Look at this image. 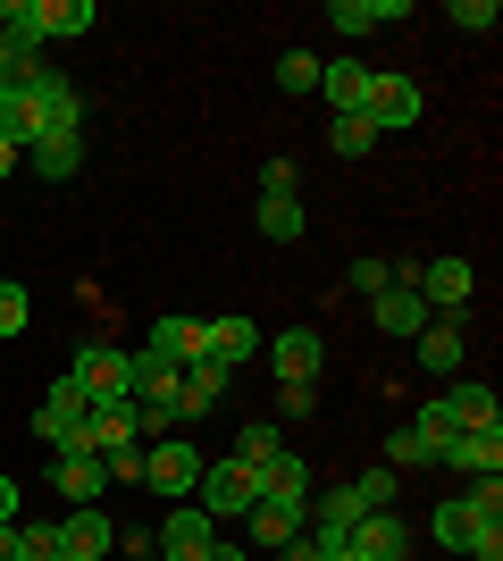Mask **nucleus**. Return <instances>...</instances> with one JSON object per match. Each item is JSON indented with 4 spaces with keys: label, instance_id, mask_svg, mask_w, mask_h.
I'll return each mask as SVG.
<instances>
[{
    "label": "nucleus",
    "instance_id": "obj_25",
    "mask_svg": "<svg viewBox=\"0 0 503 561\" xmlns=\"http://www.w3.org/2000/svg\"><path fill=\"white\" fill-rule=\"evenodd\" d=\"M193 335H202V319H176V310H160V319H151V360H168V369H185L193 360Z\"/></svg>",
    "mask_w": 503,
    "mask_h": 561
},
{
    "label": "nucleus",
    "instance_id": "obj_37",
    "mask_svg": "<svg viewBox=\"0 0 503 561\" xmlns=\"http://www.w3.org/2000/svg\"><path fill=\"white\" fill-rule=\"evenodd\" d=\"M25 319H34L25 285H9V277H0V344H18V335H25Z\"/></svg>",
    "mask_w": 503,
    "mask_h": 561
},
{
    "label": "nucleus",
    "instance_id": "obj_36",
    "mask_svg": "<svg viewBox=\"0 0 503 561\" xmlns=\"http://www.w3.org/2000/svg\"><path fill=\"white\" fill-rule=\"evenodd\" d=\"M101 469H110V486H144V436H135V445H110Z\"/></svg>",
    "mask_w": 503,
    "mask_h": 561
},
{
    "label": "nucleus",
    "instance_id": "obj_6",
    "mask_svg": "<svg viewBox=\"0 0 503 561\" xmlns=\"http://www.w3.org/2000/svg\"><path fill=\"white\" fill-rule=\"evenodd\" d=\"M470 260L461 252H445V260H428V268H420V285H411V294H420V302L436 310V319H461V310H470Z\"/></svg>",
    "mask_w": 503,
    "mask_h": 561
},
{
    "label": "nucleus",
    "instance_id": "obj_22",
    "mask_svg": "<svg viewBox=\"0 0 503 561\" xmlns=\"http://www.w3.org/2000/svg\"><path fill=\"white\" fill-rule=\"evenodd\" d=\"M144 427H135V402H93L84 411V453H110V445H135Z\"/></svg>",
    "mask_w": 503,
    "mask_h": 561
},
{
    "label": "nucleus",
    "instance_id": "obj_10",
    "mask_svg": "<svg viewBox=\"0 0 503 561\" xmlns=\"http://www.w3.org/2000/svg\"><path fill=\"white\" fill-rule=\"evenodd\" d=\"M344 545H353V561H411V528H403V512H361Z\"/></svg>",
    "mask_w": 503,
    "mask_h": 561
},
{
    "label": "nucleus",
    "instance_id": "obj_13",
    "mask_svg": "<svg viewBox=\"0 0 503 561\" xmlns=\"http://www.w3.org/2000/svg\"><path fill=\"white\" fill-rule=\"evenodd\" d=\"M428 319H436V310L420 302V294H411V285H386L378 302H369V328H378V335H395V344H411V335L428 328Z\"/></svg>",
    "mask_w": 503,
    "mask_h": 561
},
{
    "label": "nucleus",
    "instance_id": "obj_29",
    "mask_svg": "<svg viewBox=\"0 0 503 561\" xmlns=\"http://www.w3.org/2000/svg\"><path fill=\"white\" fill-rule=\"evenodd\" d=\"M286 453V427H236V445H227V461H243L252 478H261L268 461Z\"/></svg>",
    "mask_w": 503,
    "mask_h": 561
},
{
    "label": "nucleus",
    "instance_id": "obj_17",
    "mask_svg": "<svg viewBox=\"0 0 503 561\" xmlns=\"http://www.w3.org/2000/svg\"><path fill=\"white\" fill-rule=\"evenodd\" d=\"M411 0H328V25L344 34V43H361V34H378V25H403Z\"/></svg>",
    "mask_w": 503,
    "mask_h": 561
},
{
    "label": "nucleus",
    "instance_id": "obj_40",
    "mask_svg": "<svg viewBox=\"0 0 503 561\" xmlns=\"http://www.w3.org/2000/svg\"><path fill=\"white\" fill-rule=\"evenodd\" d=\"M277 84H286V93H319V59L311 50H286V59H277Z\"/></svg>",
    "mask_w": 503,
    "mask_h": 561
},
{
    "label": "nucleus",
    "instance_id": "obj_44",
    "mask_svg": "<svg viewBox=\"0 0 503 561\" xmlns=\"http://www.w3.org/2000/svg\"><path fill=\"white\" fill-rule=\"evenodd\" d=\"M0 519H18V478H0Z\"/></svg>",
    "mask_w": 503,
    "mask_h": 561
},
{
    "label": "nucleus",
    "instance_id": "obj_41",
    "mask_svg": "<svg viewBox=\"0 0 503 561\" xmlns=\"http://www.w3.org/2000/svg\"><path fill=\"white\" fill-rule=\"evenodd\" d=\"M386 285H395V268H386L378 252H361V260H353V294H369V302H378Z\"/></svg>",
    "mask_w": 503,
    "mask_h": 561
},
{
    "label": "nucleus",
    "instance_id": "obj_30",
    "mask_svg": "<svg viewBox=\"0 0 503 561\" xmlns=\"http://www.w3.org/2000/svg\"><path fill=\"white\" fill-rule=\"evenodd\" d=\"M328 151H335V160H369V151H378V126H369V117H335Z\"/></svg>",
    "mask_w": 503,
    "mask_h": 561
},
{
    "label": "nucleus",
    "instance_id": "obj_15",
    "mask_svg": "<svg viewBox=\"0 0 503 561\" xmlns=\"http://www.w3.org/2000/svg\"><path fill=\"white\" fill-rule=\"evenodd\" d=\"M411 344H420V369H428V377H445V386H454V377H461V360H470V344H461V319H428V328L411 335Z\"/></svg>",
    "mask_w": 503,
    "mask_h": 561
},
{
    "label": "nucleus",
    "instance_id": "obj_9",
    "mask_svg": "<svg viewBox=\"0 0 503 561\" xmlns=\"http://www.w3.org/2000/svg\"><path fill=\"white\" fill-rule=\"evenodd\" d=\"M369 126H378V135H403V126H420V84H411V76H369Z\"/></svg>",
    "mask_w": 503,
    "mask_h": 561
},
{
    "label": "nucleus",
    "instance_id": "obj_3",
    "mask_svg": "<svg viewBox=\"0 0 503 561\" xmlns=\"http://www.w3.org/2000/svg\"><path fill=\"white\" fill-rule=\"evenodd\" d=\"M84 411H93V394H84L76 377H59L43 394V411H34V436H43L50 453H84Z\"/></svg>",
    "mask_w": 503,
    "mask_h": 561
},
{
    "label": "nucleus",
    "instance_id": "obj_5",
    "mask_svg": "<svg viewBox=\"0 0 503 561\" xmlns=\"http://www.w3.org/2000/svg\"><path fill=\"white\" fill-rule=\"evenodd\" d=\"M193 478H202V445H193V436H160V445H144V486L151 494H193Z\"/></svg>",
    "mask_w": 503,
    "mask_h": 561
},
{
    "label": "nucleus",
    "instance_id": "obj_49",
    "mask_svg": "<svg viewBox=\"0 0 503 561\" xmlns=\"http://www.w3.org/2000/svg\"><path fill=\"white\" fill-rule=\"evenodd\" d=\"M151 561H160V553H151Z\"/></svg>",
    "mask_w": 503,
    "mask_h": 561
},
{
    "label": "nucleus",
    "instance_id": "obj_2",
    "mask_svg": "<svg viewBox=\"0 0 503 561\" xmlns=\"http://www.w3.org/2000/svg\"><path fill=\"white\" fill-rule=\"evenodd\" d=\"M193 503H202L210 519H243L252 503H261V478H252L243 461H227V453H218V461H202V478H193Z\"/></svg>",
    "mask_w": 503,
    "mask_h": 561
},
{
    "label": "nucleus",
    "instance_id": "obj_42",
    "mask_svg": "<svg viewBox=\"0 0 503 561\" xmlns=\"http://www.w3.org/2000/svg\"><path fill=\"white\" fill-rule=\"evenodd\" d=\"M118 553H126V561H151L160 545H151V528H118Z\"/></svg>",
    "mask_w": 503,
    "mask_h": 561
},
{
    "label": "nucleus",
    "instance_id": "obj_4",
    "mask_svg": "<svg viewBox=\"0 0 503 561\" xmlns=\"http://www.w3.org/2000/svg\"><path fill=\"white\" fill-rule=\"evenodd\" d=\"M151 545H160V561H210V545H218V519L202 512V503H176V512L151 528Z\"/></svg>",
    "mask_w": 503,
    "mask_h": 561
},
{
    "label": "nucleus",
    "instance_id": "obj_16",
    "mask_svg": "<svg viewBox=\"0 0 503 561\" xmlns=\"http://www.w3.org/2000/svg\"><path fill=\"white\" fill-rule=\"evenodd\" d=\"M261 344H268V369H277V377H311V386H319V360H328L319 328H286V335H261Z\"/></svg>",
    "mask_w": 503,
    "mask_h": 561
},
{
    "label": "nucleus",
    "instance_id": "obj_34",
    "mask_svg": "<svg viewBox=\"0 0 503 561\" xmlns=\"http://www.w3.org/2000/svg\"><path fill=\"white\" fill-rule=\"evenodd\" d=\"M261 202H302V168L294 160H261Z\"/></svg>",
    "mask_w": 503,
    "mask_h": 561
},
{
    "label": "nucleus",
    "instance_id": "obj_28",
    "mask_svg": "<svg viewBox=\"0 0 503 561\" xmlns=\"http://www.w3.org/2000/svg\"><path fill=\"white\" fill-rule=\"evenodd\" d=\"M0 142L25 160V142H34V101H25V76L18 84H0Z\"/></svg>",
    "mask_w": 503,
    "mask_h": 561
},
{
    "label": "nucleus",
    "instance_id": "obj_23",
    "mask_svg": "<svg viewBox=\"0 0 503 561\" xmlns=\"http://www.w3.org/2000/svg\"><path fill=\"white\" fill-rule=\"evenodd\" d=\"M243 528H252V545H268V553H277V545H294L302 537V503H252V512H243Z\"/></svg>",
    "mask_w": 503,
    "mask_h": 561
},
{
    "label": "nucleus",
    "instance_id": "obj_27",
    "mask_svg": "<svg viewBox=\"0 0 503 561\" xmlns=\"http://www.w3.org/2000/svg\"><path fill=\"white\" fill-rule=\"evenodd\" d=\"M428 537L445 545V553H470V545H479V519H470V503H461V494H445V503H436Z\"/></svg>",
    "mask_w": 503,
    "mask_h": 561
},
{
    "label": "nucleus",
    "instance_id": "obj_39",
    "mask_svg": "<svg viewBox=\"0 0 503 561\" xmlns=\"http://www.w3.org/2000/svg\"><path fill=\"white\" fill-rule=\"evenodd\" d=\"M277 411H286V420H311V411H319V386H311V377H277Z\"/></svg>",
    "mask_w": 503,
    "mask_h": 561
},
{
    "label": "nucleus",
    "instance_id": "obj_45",
    "mask_svg": "<svg viewBox=\"0 0 503 561\" xmlns=\"http://www.w3.org/2000/svg\"><path fill=\"white\" fill-rule=\"evenodd\" d=\"M0 561H18V519H0Z\"/></svg>",
    "mask_w": 503,
    "mask_h": 561
},
{
    "label": "nucleus",
    "instance_id": "obj_31",
    "mask_svg": "<svg viewBox=\"0 0 503 561\" xmlns=\"http://www.w3.org/2000/svg\"><path fill=\"white\" fill-rule=\"evenodd\" d=\"M386 469H436L428 436H420V427H386Z\"/></svg>",
    "mask_w": 503,
    "mask_h": 561
},
{
    "label": "nucleus",
    "instance_id": "obj_35",
    "mask_svg": "<svg viewBox=\"0 0 503 561\" xmlns=\"http://www.w3.org/2000/svg\"><path fill=\"white\" fill-rule=\"evenodd\" d=\"M59 553V519H18V561H50Z\"/></svg>",
    "mask_w": 503,
    "mask_h": 561
},
{
    "label": "nucleus",
    "instance_id": "obj_19",
    "mask_svg": "<svg viewBox=\"0 0 503 561\" xmlns=\"http://www.w3.org/2000/svg\"><path fill=\"white\" fill-rule=\"evenodd\" d=\"M369 76H378V68H361V59H319V93L335 101V117L369 110Z\"/></svg>",
    "mask_w": 503,
    "mask_h": 561
},
{
    "label": "nucleus",
    "instance_id": "obj_12",
    "mask_svg": "<svg viewBox=\"0 0 503 561\" xmlns=\"http://www.w3.org/2000/svg\"><path fill=\"white\" fill-rule=\"evenodd\" d=\"M436 461L461 469V478H503V427H461V436L436 453Z\"/></svg>",
    "mask_w": 503,
    "mask_h": 561
},
{
    "label": "nucleus",
    "instance_id": "obj_18",
    "mask_svg": "<svg viewBox=\"0 0 503 561\" xmlns=\"http://www.w3.org/2000/svg\"><path fill=\"white\" fill-rule=\"evenodd\" d=\"M50 486L68 494V503H101L110 469H101V453H50Z\"/></svg>",
    "mask_w": 503,
    "mask_h": 561
},
{
    "label": "nucleus",
    "instance_id": "obj_8",
    "mask_svg": "<svg viewBox=\"0 0 503 561\" xmlns=\"http://www.w3.org/2000/svg\"><path fill=\"white\" fill-rule=\"evenodd\" d=\"M68 377H76L93 402H126V352L101 344V335H93V344H76V369H68Z\"/></svg>",
    "mask_w": 503,
    "mask_h": 561
},
{
    "label": "nucleus",
    "instance_id": "obj_1",
    "mask_svg": "<svg viewBox=\"0 0 503 561\" xmlns=\"http://www.w3.org/2000/svg\"><path fill=\"white\" fill-rule=\"evenodd\" d=\"M25 101H34V135H84V84L59 68H25Z\"/></svg>",
    "mask_w": 503,
    "mask_h": 561
},
{
    "label": "nucleus",
    "instance_id": "obj_11",
    "mask_svg": "<svg viewBox=\"0 0 503 561\" xmlns=\"http://www.w3.org/2000/svg\"><path fill=\"white\" fill-rule=\"evenodd\" d=\"M227 386H236L227 360H185V369H176V411H185V420H210Z\"/></svg>",
    "mask_w": 503,
    "mask_h": 561
},
{
    "label": "nucleus",
    "instance_id": "obj_7",
    "mask_svg": "<svg viewBox=\"0 0 503 561\" xmlns=\"http://www.w3.org/2000/svg\"><path fill=\"white\" fill-rule=\"evenodd\" d=\"M59 553L68 561H110L118 553V519L101 512V503H76V512L59 519Z\"/></svg>",
    "mask_w": 503,
    "mask_h": 561
},
{
    "label": "nucleus",
    "instance_id": "obj_21",
    "mask_svg": "<svg viewBox=\"0 0 503 561\" xmlns=\"http://www.w3.org/2000/svg\"><path fill=\"white\" fill-rule=\"evenodd\" d=\"M445 411H454V427H503V402H495V386H479V377H454L445 386Z\"/></svg>",
    "mask_w": 503,
    "mask_h": 561
},
{
    "label": "nucleus",
    "instance_id": "obj_26",
    "mask_svg": "<svg viewBox=\"0 0 503 561\" xmlns=\"http://www.w3.org/2000/svg\"><path fill=\"white\" fill-rule=\"evenodd\" d=\"M93 25H101L93 0H43V43H84Z\"/></svg>",
    "mask_w": 503,
    "mask_h": 561
},
{
    "label": "nucleus",
    "instance_id": "obj_14",
    "mask_svg": "<svg viewBox=\"0 0 503 561\" xmlns=\"http://www.w3.org/2000/svg\"><path fill=\"white\" fill-rule=\"evenodd\" d=\"M252 352H261V328H252V319H202V335H193V360H227V369H236Z\"/></svg>",
    "mask_w": 503,
    "mask_h": 561
},
{
    "label": "nucleus",
    "instance_id": "obj_48",
    "mask_svg": "<svg viewBox=\"0 0 503 561\" xmlns=\"http://www.w3.org/2000/svg\"><path fill=\"white\" fill-rule=\"evenodd\" d=\"M50 561H68V553H50Z\"/></svg>",
    "mask_w": 503,
    "mask_h": 561
},
{
    "label": "nucleus",
    "instance_id": "obj_38",
    "mask_svg": "<svg viewBox=\"0 0 503 561\" xmlns=\"http://www.w3.org/2000/svg\"><path fill=\"white\" fill-rule=\"evenodd\" d=\"M445 25H461V34H495L503 9H495V0H454V9H445Z\"/></svg>",
    "mask_w": 503,
    "mask_h": 561
},
{
    "label": "nucleus",
    "instance_id": "obj_46",
    "mask_svg": "<svg viewBox=\"0 0 503 561\" xmlns=\"http://www.w3.org/2000/svg\"><path fill=\"white\" fill-rule=\"evenodd\" d=\"M0 176H18V151H9V142H0Z\"/></svg>",
    "mask_w": 503,
    "mask_h": 561
},
{
    "label": "nucleus",
    "instance_id": "obj_20",
    "mask_svg": "<svg viewBox=\"0 0 503 561\" xmlns=\"http://www.w3.org/2000/svg\"><path fill=\"white\" fill-rule=\"evenodd\" d=\"M25 168H34L43 185H68L76 168H84V135H34L25 142Z\"/></svg>",
    "mask_w": 503,
    "mask_h": 561
},
{
    "label": "nucleus",
    "instance_id": "obj_32",
    "mask_svg": "<svg viewBox=\"0 0 503 561\" xmlns=\"http://www.w3.org/2000/svg\"><path fill=\"white\" fill-rule=\"evenodd\" d=\"M353 494H361V503H369V512H395V494H403V469H361V478H353Z\"/></svg>",
    "mask_w": 503,
    "mask_h": 561
},
{
    "label": "nucleus",
    "instance_id": "obj_24",
    "mask_svg": "<svg viewBox=\"0 0 503 561\" xmlns=\"http://www.w3.org/2000/svg\"><path fill=\"white\" fill-rule=\"evenodd\" d=\"M261 494H268V503H302V512H311V461H302V453H277V461L261 469Z\"/></svg>",
    "mask_w": 503,
    "mask_h": 561
},
{
    "label": "nucleus",
    "instance_id": "obj_47",
    "mask_svg": "<svg viewBox=\"0 0 503 561\" xmlns=\"http://www.w3.org/2000/svg\"><path fill=\"white\" fill-rule=\"evenodd\" d=\"M210 561H243V553H236V545H210Z\"/></svg>",
    "mask_w": 503,
    "mask_h": 561
},
{
    "label": "nucleus",
    "instance_id": "obj_33",
    "mask_svg": "<svg viewBox=\"0 0 503 561\" xmlns=\"http://www.w3.org/2000/svg\"><path fill=\"white\" fill-rule=\"evenodd\" d=\"M252 227H261L268 243H294V234L311 227V218H302V202H261V218H252Z\"/></svg>",
    "mask_w": 503,
    "mask_h": 561
},
{
    "label": "nucleus",
    "instance_id": "obj_43",
    "mask_svg": "<svg viewBox=\"0 0 503 561\" xmlns=\"http://www.w3.org/2000/svg\"><path fill=\"white\" fill-rule=\"evenodd\" d=\"M277 553H286V561H319V545H311V537H294V545H277Z\"/></svg>",
    "mask_w": 503,
    "mask_h": 561
}]
</instances>
